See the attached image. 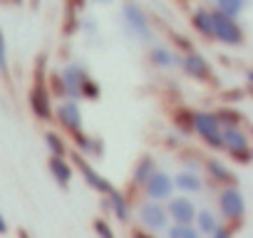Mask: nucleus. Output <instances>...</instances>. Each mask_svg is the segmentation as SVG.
I'll list each match as a JSON object with an SVG mask.
<instances>
[{"instance_id": "nucleus-1", "label": "nucleus", "mask_w": 253, "mask_h": 238, "mask_svg": "<svg viewBox=\"0 0 253 238\" xmlns=\"http://www.w3.org/2000/svg\"><path fill=\"white\" fill-rule=\"evenodd\" d=\"M211 35H216L226 45H238L243 40V33L236 25V20L228 18V15H223V13H218V10L211 13Z\"/></svg>"}, {"instance_id": "nucleus-2", "label": "nucleus", "mask_w": 253, "mask_h": 238, "mask_svg": "<svg viewBox=\"0 0 253 238\" xmlns=\"http://www.w3.org/2000/svg\"><path fill=\"white\" fill-rule=\"evenodd\" d=\"M194 129L211 144V147H223L221 142V129H218V117L211 112H196L194 114Z\"/></svg>"}, {"instance_id": "nucleus-3", "label": "nucleus", "mask_w": 253, "mask_h": 238, "mask_svg": "<svg viewBox=\"0 0 253 238\" xmlns=\"http://www.w3.org/2000/svg\"><path fill=\"white\" fill-rule=\"evenodd\" d=\"M218 206H221V213H223L226 218H231V221L241 218L243 211H246L243 196H241L236 189H226V191H221V196H218Z\"/></svg>"}, {"instance_id": "nucleus-4", "label": "nucleus", "mask_w": 253, "mask_h": 238, "mask_svg": "<svg viewBox=\"0 0 253 238\" xmlns=\"http://www.w3.org/2000/svg\"><path fill=\"white\" fill-rule=\"evenodd\" d=\"M167 216H171L176 226H191V221L196 218V208L189 198H171Z\"/></svg>"}, {"instance_id": "nucleus-5", "label": "nucleus", "mask_w": 253, "mask_h": 238, "mask_svg": "<svg viewBox=\"0 0 253 238\" xmlns=\"http://www.w3.org/2000/svg\"><path fill=\"white\" fill-rule=\"evenodd\" d=\"M139 218H142V223L144 226H149L152 231H162V228H167V221H169V216H167V211L159 206V203H144L142 208H139Z\"/></svg>"}, {"instance_id": "nucleus-6", "label": "nucleus", "mask_w": 253, "mask_h": 238, "mask_svg": "<svg viewBox=\"0 0 253 238\" xmlns=\"http://www.w3.org/2000/svg\"><path fill=\"white\" fill-rule=\"evenodd\" d=\"M147 194H149V198H154V203L157 201H162V198H169V194H171V179L167 176V174H162V171H154L147 181Z\"/></svg>"}, {"instance_id": "nucleus-7", "label": "nucleus", "mask_w": 253, "mask_h": 238, "mask_svg": "<svg viewBox=\"0 0 253 238\" xmlns=\"http://www.w3.org/2000/svg\"><path fill=\"white\" fill-rule=\"evenodd\" d=\"M75 164H77V169L84 174V181H87L92 189H97L99 194H112V191H114V189H112V184H109L104 176H99V174H97V171H94V169H92V166H89L80 154H75Z\"/></svg>"}, {"instance_id": "nucleus-8", "label": "nucleus", "mask_w": 253, "mask_h": 238, "mask_svg": "<svg viewBox=\"0 0 253 238\" xmlns=\"http://www.w3.org/2000/svg\"><path fill=\"white\" fill-rule=\"evenodd\" d=\"M124 15H126V23L134 28V33L142 35V40H149L152 38L149 25H147V18H144V13H142V8L137 3H126L124 5Z\"/></svg>"}, {"instance_id": "nucleus-9", "label": "nucleus", "mask_w": 253, "mask_h": 238, "mask_svg": "<svg viewBox=\"0 0 253 238\" xmlns=\"http://www.w3.org/2000/svg\"><path fill=\"white\" fill-rule=\"evenodd\" d=\"M57 117H60V122H62L67 129H72L75 134L82 132V117H80V107H77L75 102H65V104H60Z\"/></svg>"}, {"instance_id": "nucleus-10", "label": "nucleus", "mask_w": 253, "mask_h": 238, "mask_svg": "<svg viewBox=\"0 0 253 238\" xmlns=\"http://www.w3.org/2000/svg\"><path fill=\"white\" fill-rule=\"evenodd\" d=\"M87 79H89V77H87V72H84L80 65H70V67L65 70V77H62L65 89H67L70 94H80V89L84 87Z\"/></svg>"}, {"instance_id": "nucleus-11", "label": "nucleus", "mask_w": 253, "mask_h": 238, "mask_svg": "<svg viewBox=\"0 0 253 238\" xmlns=\"http://www.w3.org/2000/svg\"><path fill=\"white\" fill-rule=\"evenodd\" d=\"M30 104H33V112L42 119H50V97H47V89L42 84H38L30 94Z\"/></svg>"}, {"instance_id": "nucleus-12", "label": "nucleus", "mask_w": 253, "mask_h": 238, "mask_svg": "<svg viewBox=\"0 0 253 238\" xmlns=\"http://www.w3.org/2000/svg\"><path fill=\"white\" fill-rule=\"evenodd\" d=\"M184 70L191 75V77H199V79H209V75H211V67H209V62L201 57V55H189L186 60H184Z\"/></svg>"}, {"instance_id": "nucleus-13", "label": "nucleus", "mask_w": 253, "mask_h": 238, "mask_svg": "<svg viewBox=\"0 0 253 238\" xmlns=\"http://www.w3.org/2000/svg\"><path fill=\"white\" fill-rule=\"evenodd\" d=\"M221 142L228 144V149H231L233 154H248V142H246V137H243L241 132H236L233 127H228V129L221 134Z\"/></svg>"}, {"instance_id": "nucleus-14", "label": "nucleus", "mask_w": 253, "mask_h": 238, "mask_svg": "<svg viewBox=\"0 0 253 238\" xmlns=\"http://www.w3.org/2000/svg\"><path fill=\"white\" fill-rule=\"evenodd\" d=\"M50 171H52V176H55V181H57L60 186H67L70 179H72V169H70V164H67L65 159L52 157V159H50Z\"/></svg>"}, {"instance_id": "nucleus-15", "label": "nucleus", "mask_w": 253, "mask_h": 238, "mask_svg": "<svg viewBox=\"0 0 253 238\" xmlns=\"http://www.w3.org/2000/svg\"><path fill=\"white\" fill-rule=\"evenodd\" d=\"M194 221L199 223V231H201V233H216V231H218V221H216V216H213V213H209V211L196 213V218H194Z\"/></svg>"}, {"instance_id": "nucleus-16", "label": "nucleus", "mask_w": 253, "mask_h": 238, "mask_svg": "<svg viewBox=\"0 0 253 238\" xmlns=\"http://www.w3.org/2000/svg\"><path fill=\"white\" fill-rule=\"evenodd\" d=\"M171 184H176V189H181V191H199L201 189V181L196 174H179L176 181H171Z\"/></svg>"}, {"instance_id": "nucleus-17", "label": "nucleus", "mask_w": 253, "mask_h": 238, "mask_svg": "<svg viewBox=\"0 0 253 238\" xmlns=\"http://www.w3.org/2000/svg\"><path fill=\"white\" fill-rule=\"evenodd\" d=\"M191 23H194V28L201 30L204 35H211V13H206V10H196Z\"/></svg>"}, {"instance_id": "nucleus-18", "label": "nucleus", "mask_w": 253, "mask_h": 238, "mask_svg": "<svg viewBox=\"0 0 253 238\" xmlns=\"http://www.w3.org/2000/svg\"><path fill=\"white\" fill-rule=\"evenodd\" d=\"M152 60H154L157 65H162V67H171V65L179 62V60H176L169 50H164V47H154V50H152Z\"/></svg>"}, {"instance_id": "nucleus-19", "label": "nucleus", "mask_w": 253, "mask_h": 238, "mask_svg": "<svg viewBox=\"0 0 253 238\" xmlns=\"http://www.w3.org/2000/svg\"><path fill=\"white\" fill-rule=\"evenodd\" d=\"M109 196H112V208H114V213H117V218H119V221H126V218H129V208H126V203H124V198H122V194H117V191H112Z\"/></svg>"}, {"instance_id": "nucleus-20", "label": "nucleus", "mask_w": 253, "mask_h": 238, "mask_svg": "<svg viewBox=\"0 0 253 238\" xmlns=\"http://www.w3.org/2000/svg\"><path fill=\"white\" fill-rule=\"evenodd\" d=\"M45 142H47V147H50L52 157H57V159H62V157H65V144H62V139H60L57 134L47 132V134H45Z\"/></svg>"}, {"instance_id": "nucleus-21", "label": "nucleus", "mask_w": 253, "mask_h": 238, "mask_svg": "<svg viewBox=\"0 0 253 238\" xmlns=\"http://www.w3.org/2000/svg\"><path fill=\"white\" fill-rule=\"evenodd\" d=\"M243 8V0H218V13L223 15H238V10Z\"/></svg>"}, {"instance_id": "nucleus-22", "label": "nucleus", "mask_w": 253, "mask_h": 238, "mask_svg": "<svg viewBox=\"0 0 253 238\" xmlns=\"http://www.w3.org/2000/svg\"><path fill=\"white\" fill-rule=\"evenodd\" d=\"M152 174H154V164H152V159L147 157V159H142V164L134 169V179H137V181H147Z\"/></svg>"}, {"instance_id": "nucleus-23", "label": "nucleus", "mask_w": 253, "mask_h": 238, "mask_svg": "<svg viewBox=\"0 0 253 238\" xmlns=\"http://www.w3.org/2000/svg\"><path fill=\"white\" fill-rule=\"evenodd\" d=\"M169 238H199V231H194L191 226H171Z\"/></svg>"}, {"instance_id": "nucleus-24", "label": "nucleus", "mask_w": 253, "mask_h": 238, "mask_svg": "<svg viewBox=\"0 0 253 238\" xmlns=\"http://www.w3.org/2000/svg\"><path fill=\"white\" fill-rule=\"evenodd\" d=\"M94 231H97V236L99 238H114V233H112V228H109V223L107 221H94Z\"/></svg>"}, {"instance_id": "nucleus-25", "label": "nucleus", "mask_w": 253, "mask_h": 238, "mask_svg": "<svg viewBox=\"0 0 253 238\" xmlns=\"http://www.w3.org/2000/svg\"><path fill=\"white\" fill-rule=\"evenodd\" d=\"M209 171H211L216 179H231V174H228V171H226L218 161H209Z\"/></svg>"}, {"instance_id": "nucleus-26", "label": "nucleus", "mask_w": 253, "mask_h": 238, "mask_svg": "<svg viewBox=\"0 0 253 238\" xmlns=\"http://www.w3.org/2000/svg\"><path fill=\"white\" fill-rule=\"evenodd\" d=\"M0 67L3 70H8V60H5V45L0 42Z\"/></svg>"}, {"instance_id": "nucleus-27", "label": "nucleus", "mask_w": 253, "mask_h": 238, "mask_svg": "<svg viewBox=\"0 0 253 238\" xmlns=\"http://www.w3.org/2000/svg\"><path fill=\"white\" fill-rule=\"evenodd\" d=\"M213 238H231V233H228L226 228H221V226H218V231L213 233Z\"/></svg>"}, {"instance_id": "nucleus-28", "label": "nucleus", "mask_w": 253, "mask_h": 238, "mask_svg": "<svg viewBox=\"0 0 253 238\" xmlns=\"http://www.w3.org/2000/svg\"><path fill=\"white\" fill-rule=\"evenodd\" d=\"M3 233H8V223H5L3 213H0V236H3Z\"/></svg>"}, {"instance_id": "nucleus-29", "label": "nucleus", "mask_w": 253, "mask_h": 238, "mask_svg": "<svg viewBox=\"0 0 253 238\" xmlns=\"http://www.w3.org/2000/svg\"><path fill=\"white\" fill-rule=\"evenodd\" d=\"M134 238H157V236H147V233H134Z\"/></svg>"}, {"instance_id": "nucleus-30", "label": "nucleus", "mask_w": 253, "mask_h": 238, "mask_svg": "<svg viewBox=\"0 0 253 238\" xmlns=\"http://www.w3.org/2000/svg\"><path fill=\"white\" fill-rule=\"evenodd\" d=\"M0 42H3V30H0Z\"/></svg>"}, {"instance_id": "nucleus-31", "label": "nucleus", "mask_w": 253, "mask_h": 238, "mask_svg": "<svg viewBox=\"0 0 253 238\" xmlns=\"http://www.w3.org/2000/svg\"><path fill=\"white\" fill-rule=\"evenodd\" d=\"M102 3H109V0H102Z\"/></svg>"}]
</instances>
